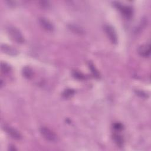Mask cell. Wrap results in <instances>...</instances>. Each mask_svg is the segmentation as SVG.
Returning a JSON list of instances; mask_svg holds the SVG:
<instances>
[{"label":"cell","mask_w":151,"mask_h":151,"mask_svg":"<svg viewBox=\"0 0 151 151\" xmlns=\"http://www.w3.org/2000/svg\"><path fill=\"white\" fill-rule=\"evenodd\" d=\"M39 23L40 25L45 30L47 31H52L54 28V27L52 23L44 18H39Z\"/></svg>","instance_id":"ba28073f"},{"label":"cell","mask_w":151,"mask_h":151,"mask_svg":"<svg viewBox=\"0 0 151 151\" xmlns=\"http://www.w3.org/2000/svg\"><path fill=\"white\" fill-rule=\"evenodd\" d=\"M74 91L72 89H67V90H65V91L63 93V95L65 97H70L71 95H73L74 94Z\"/></svg>","instance_id":"7c38bea8"},{"label":"cell","mask_w":151,"mask_h":151,"mask_svg":"<svg viewBox=\"0 0 151 151\" xmlns=\"http://www.w3.org/2000/svg\"><path fill=\"white\" fill-rule=\"evenodd\" d=\"M90 67L91 70H92V72L93 73V74H94V76H98V72H97V71H96L95 69L94 70V67H93V65H90Z\"/></svg>","instance_id":"5bb4252c"},{"label":"cell","mask_w":151,"mask_h":151,"mask_svg":"<svg viewBox=\"0 0 151 151\" xmlns=\"http://www.w3.org/2000/svg\"><path fill=\"white\" fill-rule=\"evenodd\" d=\"M40 130L41 135L47 141L50 142H55L57 140V137L56 134L48 127H41Z\"/></svg>","instance_id":"7a4b0ae2"},{"label":"cell","mask_w":151,"mask_h":151,"mask_svg":"<svg viewBox=\"0 0 151 151\" xmlns=\"http://www.w3.org/2000/svg\"><path fill=\"white\" fill-rule=\"evenodd\" d=\"M114 5L119 9L122 14L127 18H130L132 15V9L129 6L123 5L119 2H115Z\"/></svg>","instance_id":"277c9868"},{"label":"cell","mask_w":151,"mask_h":151,"mask_svg":"<svg viewBox=\"0 0 151 151\" xmlns=\"http://www.w3.org/2000/svg\"><path fill=\"white\" fill-rule=\"evenodd\" d=\"M1 49L3 52L10 55L14 56L18 54V51L15 48L6 44H1Z\"/></svg>","instance_id":"52a82bcc"},{"label":"cell","mask_w":151,"mask_h":151,"mask_svg":"<svg viewBox=\"0 0 151 151\" xmlns=\"http://www.w3.org/2000/svg\"><path fill=\"white\" fill-rule=\"evenodd\" d=\"M7 32L12 40L17 43H22L24 41V38L20 31L14 26H8Z\"/></svg>","instance_id":"6da1fadb"},{"label":"cell","mask_w":151,"mask_h":151,"mask_svg":"<svg viewBox=\"0 0 151 151\" xmlns=\"http://www.w3.org/2000/svg\"><path fill=\"white\" fill-rule=\"evenodd\" d=\"M22 73H23L24 76L27 78H31L32 76V70L29 67H25L24 68Z\"/></svg>","instance_id":"9c48e42d"},{"label":"cell","mask_w":151,"mask_h":151,"mask_svg":"<svg viewBox=\"0 0 151 151\" xmlns=\"http://www.w3.org/2000/svg\"><path fill=\"white\" fill-rule=\"evenodd\" d=\"M114 128L117 130H121L123 128V126L122 124H120L119 123H117L114 124Z\"/></svg>","instance_id":"4fadbf2b"},{"label":"cell","mask_w":151,"mask_h":151,"mask_svg":"<svg viewBox=\"0 0 151 151\" xmlns=\"http://www.w3.org/2000/svg\"><path fill=\"white\" fill-rule=\"evenodd\" d=\"M138 53L140 55L143 57H147L150 55V44H144L139 47L137 50Z\"/></svg>","instance_id":"8992f818"},{"label":"cell","mask_w":151,"mask_h":151,"mask_svg":"<svg viewBox=\"0 0 151 151\" xmlns=\"http://www.w3.org/2000/svg\"><path fill=\"white\" fill-rule=\"evenodd\" d=\"M4 129L12 138L15 140H20L22 138V136L19 132L15 129L6 125H5L4 126Z\"/></svg>","instance_id":"5b68a950"},{"label":"cell","mask_w":151,"mask_h":151,"mask_svg":"<svg viewBox=\"0 0 151 151\" xmlns=\"http://www.w3.org/2000/svg\"><path fill=\"white\" fill-rule=\"evenodd\" d=\"M104 29L111 43L116 44L117 42V37L114 28L109 25H105L104 26Z\"/></svg>","instance_id":"3957f363"},{"label":"cell","mask_w":151,"mask_h":151,"mask_svg":"<svg viewBox=\"0 0 151 151\" xmlns=\"http://www.w3.org/2000/svg\"><path fill=\"white\" fill-rule=\"evenodd\" d=\"M1 71L4 73H8L11 70V67L6 63L1 62Z\"/></svg>","instance_id":"30bf717a"},{"label":"cell","mask_w":151,"mask_h":151,"mask_svg":"<svg viewBox=\"0 0 151 151\" xmlns=\"http://www.w3.org/2000/svg\"><path fill=\"white\" fill-rule=\"evenodd\" d=\"M114 140L115 141V142L117 143V145L119 146H122L123 145V139L122 137L118 134H114L113 136Z\"/></svg>","instance_id":"8fae6325"}]
</instances>
